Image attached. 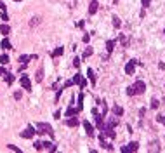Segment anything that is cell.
<instances>
[{
    "label": "cell",
    "mask_w": 165,
    "mask_h": 153,
    "mask_svg": "<svg viewBox=\"0 0 165 153\" xmlns=\"http://www.w3.org/2000/svg\"><path fill=\"white\" fill-rule=\"evenodd\" d=\"M87 75H89V78H90V83H92V85H96V76H94V71H92V68L87 70Z\"/></svg>",
    "instance_id": "obj_20"
},
{
    "label": "cell",
    "mask_w": 165,
    "mask_h": 153,
    "mask_svg": "<svg viewBox=\"0 0 165 153\" xmlns=\"http://www.w3.org/2000/svg\"><path fill=\"white\" fill-rule=\"evenodd\" d=\"M163 124H165V120H163Z\"/></svg>",
    "instance_id": "obj_38"
},
{
    "label": "cell",
    "mask_w": 165,
    "mask_h": 153,
    "mask_svg": "<svg viewBox=\"0 0 165 153\" xmlns=\"http://www.w3.org/2000/svg\"><path fill=\"white\" fill-rule=\"evenodd\" d=\"M4 76H5V82H7V85H11V83L14 82V75H12V73H5Z\"/></svg>",
    "instance_id": "obj_21"
},
{
    "label": "cell",
    "mask_w": 165,
    "mask_h": 153,
    "mask_svg": "<svg viewBox=\"0 0 165 153\" xmlns=\"http://www.w3.org/2000/svg\"><path fill=\"white\" fill-rule=\"evenodd\" d=\"M92 52H94V50H92V47H87V49H85V52H83V57H89V56H92Z\"/></svg>",
    "instance_id": "obj_27"
},
{
    "label": "cell",
    "mask_w": 165,
    "mask_h": 153,
    "mask_svg": "<svg viewBox=\"0 0 165 153\" xmlns=\"http://www.w3.org/2000/svg\"><path fill=\"white\" fill-rule=\"evenodd\" d=\"M9 63V56L4 54V56H0V64H7Z\"/></svg>",
    "instance_id": "obj_25"
},
{
    "label": "cell",
    "mask_w": 165,
    "mask_h": 153,
    "mask_svg": "<svg viewBox=\"0 0 165 153\" xmlns=\"http://www.w3.org/2000/svg\"><path fill=\"white\" fill-rule=\"evenodd\" d=\"M63 54V47H57L52 50V57H56V56H61Z\"/></svg>",
    "instance_id": "obj_24"
},
{
    "label": "cell",
    "mask_w": 165,
    "mask_h": 153,
    "mask_svg": "<svg viewBox=\"0 0 165 153\" xmlns=\"http://www.w3.org/2000/svg\"><path fill=\"white\" fill-rule=\"evenodd\" d=\"M73 83H78V85H80V89H82V90H83V87L87 85V82H85V78H82V75H80V73H76V75L73 76Z\"/></svg>",
    "instance_id": "obj_7"
},
{
    "label": "cell",
    "mask_w": 165,
    "mask_h": 153,
    "mask_svg": "<svg viewBox=\"0 0 165 153\" xmlns=\"http://www.w3.org/2000/svg\"><path fill=\"white\" fill-rule=\"evenodd\" d=\"M7 148H9V150H12V151H18V153H21V150L18 148V146H14V145H7Z\"/></svg>",
    "instance_id": "obj_29"
},
{
    "label": "cell",
    "mask_w": 165,
    "mask_h": 153,
    "mask_svg": "<svg viewBox=\"0 0 165 153\" xmlns=\"http://www.w3.org/2000/svg\"><path fill=\"white\" fill-rule=\"evenodd\" d=\"M31 59H35V56H28V54H23L19 57V63H23V64H28V61H31Z\"/></svg>",
    "instance_id": "obj_13"
},
{
    "label": "cell",
    "mask_w": 165,
    "mask_h": 153,
    "mask_svg": "<svg viewBox=\"0 0 165 153\" xmlns=\"http://www.w3.org/2000/svg\"><path fill=\"white\" fill-rule=\"evenodd\" d=\"M80 108L76 106V108H71V106H68V110H66V117H73V115H76V113H80Z\"/></svg>",
    "instance_id": "obj_12"
},
{
    "label": "cell",
    "mask_w": 165,
    "mask_h": 153,
    "mask_svg": "<svg viewBox=\"0 0 165 153\" xmlns=\"http://www.w3.org/2000/svg\"><path fill=\"white\" fill-rule=\"evenodd\" d=\"M89 40H90L89 35H83V44H89Z\"/></svg>",
    "instance_id": "obj_33"
},
{
    "label": "cell",
    "mask_w": 165,
    "mask_h": 153,
    "mask_svg": "<svg viewBox=\"0 0 165 153\" xmlns=\"http://www.w3.org/2000/svg\"><path fill=\"white\" fill-rule=\"evenodd\" d=\"M2 75H5V70H4V68H0V76H2Z\"/></svg>",
    "instance_id": "obj_36"
},
{
    "label": "cell",
    "mask_w": 165,
    "mask_h": 153,
    "mask_svg": "<svg viewBox=\"0 0 165 153\" xmlns=\"http://www.w3.org/2000/svg\"><path fill=\"white\" fill-rule=\"evenodd\" d=\"M143 7H144V9L146 7H150V0H143Z\"/></svg>",
    "instance_id": "obj_35"
},
{
    "label": "cell",
    "mask_w": 165,
    "mask_h": 153,
    "mask_svg": "<svg viewBox=\"0 0 165 153\" xmlns=\"http://www.w3.org/2000/svg\"><path fill=\"white\" fill-rule=\"evenodd\" d=\"M146 90V85L143 80H138V82L131 85V87H127V96H136V94H143Z\"/></svg>",
    "instance_id": "obj_1"
},
{
    "label": "cell",
    "mask_w": 165,
    "mask_h": 153,
    "mask_svg": "<svg viewBox=\"0 0 165 153\" xmlns=\"http://www.w3.org/2000/svg\"><path fill=\"white\" fill-rule=\"evenodd\" d=\"M0 45H2V49H5V50H9V49L12 47V45H11V42H9V38H4V40L0 42Z\"/></svg>",
    "instance_id": "obj_19"
},
{
    "label": "cell",
    "mask_w": 165,
    "mask_h": 153,
    "mask_svg": "<svg viewBox=\"0 0 165 153\" xmlns=\"http://www.w3.org/2000/svg\"><path fill=\"white\" fill-rule=\"evenodd\" d=\"M83 127H85V132H87V136H89V138H92V136H94V127H92V125H90L87 120H83Z\"/></svg>",
    "instance_id": "obj_10"
},
{
    "label": "cell",
    "mask_w": 165,
    "mask_h": 153,
    "mask_svg": "<svg viewBox=\"0 0 165 153\" xmlns=\"http://www.w3.org/2000/svg\"><path fill=\"white\" fill-rule=\"evenodd\" d=\"M40 21H42L40 16H35V18H31V21H30V26H38Z\"/></svg>",
    "instance_id": "obj_17"
},
{
    "label": "cell",
    "mask_w": 165,
    "mask_h": 153,
    "mask_svg": "<svg viewBox=\"0 0 165 153\" xmlns=\"http://www.w3.org/2000/svg\"><path fill=\"white\" fill-rule=\"evenodd\" d=\"M150 106H151V110H157L160 104H158V101H157V99H151V104H150Z\"/></svg>",
    "instance_id": "obj_28"
},
{
    "label": "cell",
    "mask_w": 165,
    "mask_h": 153,
    "mask_svg": "<svg viewBox=\"0 0 165 153\" xmlns=\"http://www.w3.org/2000/svg\"><path fill=\"white\" fill-rule=\"evenodd\" d=\"M73 66H75V68H78V66H80V59H78V57H75V59H73Z\"/></svg>",
    "instance_id": "obj_32"
},
{
    "label": "cell",
    "mask_w": 165,
    "mask_h": 153,
    "mask_svg": "<svg viewBox=\"0 0 165 153\" xmlns=\"http://www.w3.org/2000/svg\"><path fill=\"white\" fill-rule=\"evenodd\" d=\"M42 80H44V70H38V71H37V82H42Z\"/></svg>",
    "instance_id": "obj_23"
},
{
    "label": "cell",
    "mask_w": 165,
    "mask_h": 153,
    "mask_svg": "<svg viewBox=\"0 0 165 153\" xmlns=\"http://www.w3.org/2000/svg\"><path fill=\"white\" fill-rule=\"evenodd\" d=\"M0 11H2V19L7 21L9 19V16H7V12H5V4H4L2 0H0Z\"/></svg>",
    "instance_id": "obj_14"
},
{
    "label": "cell",
    "mask_w": 165,
    "mask_h": 153,
    "mask_svg": "<svg viewBox=\"0 0 165 153\" xmlns=\"http://www.w3.org/2000/svg\"><path fill=\"white\" fill-rule=\"evenodd\" d=\"M120 24H122V23H120V19H118L117 16H113V26H115V28H120Z\"/></svg>",
    "instance_id": "obj_26"
},
{
    "label": "cell",
    "mask_w": 165,
    "mask_h": 153,
    "mask_svg": "<svg viewBox=\"0 0 165 153\" xmlns=\"http://www.w3.org/2000/svg\"><path fill=\"white\" fill-rule=\"evenodd\" d=\"M0 33L2 35H9L11 33V26H9V24H2V26H0Z\"/></svg>",
    "instance_id": "obj_18"
},
{
    "label": "cell",
    "mask_w": 165,
    "mask_h": 153,
    "mask_svg": "<svg viewBox=\"0 0 165 153\" xmlns=\"http://www.w3.org/2000/svg\"><path fill=\"white\" fill-rule=\"evenodd\" d=\"M139 150V143H129L127 146H122L124 153H131V151H138Z\"/></svg>",
    "instance_id": "obj_6"
},
{
    "label": "cell",
    "mask_w": 165,
    "mask_h": 153,
    "mask_svg": "<svg viewBox=\"0 0 165 153\" xmlns=\"http://www.w3.org/2000/svg\"><path fill=\"white\" fill-rule=\"evenodd\" d=\"M37 134H47V136H50V138L54 139V136H56V132L52 131V127H50V125L49 124H45V122H38V124H37Z\"/></svg>",
    "instance_id": "obj_2"
},
{
    "label": "cell",
    "mask_w": 165,
    "mask_h": 153,
    "mask_svg": "<svg viewBox=\"0 0 165 153\" xmlns=\"http://www.w3.org/2000/svg\"><path fill=\"white\" fill-rule=\"evenodd\" d=\"M33 146H35V150H37V151H42V143H40V141H37Z\"/></svg>",
    "instance_id": "obj_30"
},
{
    "label": "cell",
    "mask_w": 165,
    "mask_h": 153,
    "mask_svg": "<svg viewBox=\"0 0 165 153\" xmlns=\"http://www.w3.org/2000/svg\"><path fill=\"white\" fill-rule=\"evenodd\" d=\"M138 64H139L138 59H131V61L125 64V73H127V75H132V73H134V68H136Z\"/></svg>",
    "instance_id": "obj_3"
},
{
    "label": "cell",
    "mask_w": 165,
    "mask_h": 153,
    "mask_svg": "<svg viewBox=\"0 0 165 153\" xmlns=\"http://www.w3.org/2000/svg\"><path fill=\"white\" fill-rule=\"evenodd\" d=\"M115 2H117V0H115Z\"/></svg>",
    "instance_id": "obj_39"
},
{
    "label": "cell",
    "mask_w": 165,
    "mask_h": 153,
    "mask_svg": "<svg viewBox=\"0 0 165 153\" xmlns=\"http://www.w3.org/2000/svg\"><path fill=\"white\" fill-rule=\"evenodd\" d=\"M42 150L44 151H56V146L49 141H42Z\"/></svg>",
    "instance_id": "obj_8"
},
{
    "label": "cell",
    "mask_w": 165,
    "mask_h": 153,
    "mask_svg": "<svg viewBox=\"0 0 165 153\" xmlns=\"http://www.w3.org/2000/svg\"><path fill=\"white\" fill-rule=\"evenodd\" d=\"M66 125H68V127H78V125H80V120H78V118H75V117H71V118L68 117Z\"/></svg>",
    "instance_id": "obj_11"
},
{
    "label": "cell",
    "mask_w": 165,
    "mask_h": 153,
    "mask_svg": "<svg viewBox=\"0 0 165 153\" xmlns=\"http://www.w3.org/2000/svg\"><path fill=\"white\" fill-rule=\"evenodd\" d=\"M115 44H117V40H108V42H106V50H108V52H113Z\"/></svg>",
    "instance_id": "obj_16"
},
{
    "label": "cell",
    "mask_w": 165,
    "mask_h": 153,
    "mask_svg": "<svg viewBox=\"0 0 165 153\" xmlns=\"http://www.w3.org/2000/svg\"><path fill=\"white\" fill-rule=\"evenodd\" d=\"M35 134H37V132H35V129L31 127V125H28L26 129L21 132V138H24V139H31V138L35 136Z\"/></svg>",
    "instance_id": "obj_4"
},
{
    "label": "cell",
    "mask_w": 165,
    "mask_h": 153,
    "mask_svg": "<svg viewBox=\"0 0 165 153\" xmlns=\"http://www.w3.org/2000/svg\"><path fill=\"white\" fill-rule=\"evenodd\" d=\"M97 9H99V4H97V0H92L89 5V14L90 16H94V14L97 12Z\"/></svg>",
    "instance_id": "obj_9"
},
{
    "label": "cell",
    "mask_w": 165,
    "mask_h": 153,
    "mask_svg": "<svg viewBox=\"0 0 165 153\" xmlns=\"http://www.w3.org/2000/svg\"><path fill=\"white\" fill-rule=\"evenodd\" d=\"M21 96H23V94H21L19 90H18V92H14V97H16V99H21Z\"/></svg>",
    "instance_id": "obj_34"
},
{
    "label": "cell",
    "mask_w": 165,
    "mask_h": 153,
    "mask_svg": "<svg viewBox=\"0 0 165 153\" xmlns=\"http://www.w3.org/2000/svg\"><path fill=\"white\" fill-rule=\"evenodd\" d=\"M120 42H122V45H127V37L125 35H120Z\"/></svg>",
    "instance_id": "obj_31"
},
{
    "label": "cell",
    "mask_w": 165,
    "mask_h": 153,
    "mask_svg": "<svg viewBox=\"0 0 165 153\" xmlns=\"http://www.w3.org/2000/svg\"><path fill=\"white\" fill-rule=\"evenodd\" d=\"M14 2H21V0H14Z\"/></svg>",
    "instance_id": "obj_37"
},
{
    "label": "cell",
    "mask_w": 165,
    "mask_h": 153,
    "mask_svg": "<svg viewBox=\"0 0 165 153\" xmlns=\"http://www.w3.org/2000/svg\"><path fill=\"white\" fill-rule=\"evenodd\" d=\"M19 82H21V87H23L24 90H31V82H30L28 75H23L19 78Z\"/></svg>",
    "instance_id": "obj_5"
},
{
    "label": "cell",
    "mask_w": 165,
    "mask_h": 153,
    "mask_svg": "<svg viewBox=\"0 0 165 153\" xmlns=\"http://www.w3.org/2000/svg\"><path fill=\"white\" fill-rule=\"evenodd\" d=\"M78 108H80V110H83V92H80V94H78Z\"/></svg>",
    "instance_id": "obj_22"
},
{
    "label": "cell",
    "mask_w": 165,
    "mask_h": 153,
    "mask_svg": "<svg viewBox=\"0 0 165 153\" xmlns=\"http://www.w3.org/2000/svg\"><path fill=\"white\" fill-rule=\"evenodd\" d=\"M113 113H115L117 117H122V115H124V108L118 106V104H115V106H113Z\"/></svg>",
    "instance_id": "obj_15"
}]
</instances>
